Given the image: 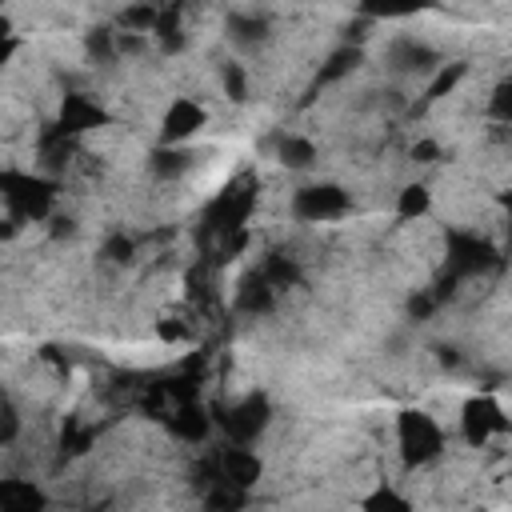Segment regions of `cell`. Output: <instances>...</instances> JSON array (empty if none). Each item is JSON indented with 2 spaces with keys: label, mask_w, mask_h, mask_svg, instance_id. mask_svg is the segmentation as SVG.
<instances>
[{
  "label": "cell",
  "mask_w": 512,
  "mask_h": 512,
  "mask_svg": "<svg viewBox=\"0 0 512 512\" xmlns=\"http://www.w3.org/2000/svg\"><path fill=\"white\" fill-rule=\"evenodd\" d=\"M48 224H52L48 232H52L56 240H64V236H72V232H76V220H72V216H52Z\"/></svg>",
  "instance_id": "1f68e13d"
},
{
  "label": "cell",
  "mask_w": 512,
  "mask_h": 512,
  "mask_svg": "<svg viewBox=\"0 0 512 512\" xmlns=\"http://www.w3.org/2000/svg\"><path fill=\"white\" fill-rule=\"evenodd\" d=\"M464 72H468V64H460V60H456V64H440L436 76H432V84H428V92H424V100H428V104H432V100H444V96L456 88V80H460Z\"/></svg>",
  "instance_id": "d4e9b609"
},
{
  "label": "cell",
  "mask_w": 512,
  "mask_h": 512,
  "mask_svg": "<svg viewBox=\"0 0 512 512\" xmlns=\"http://www.w3.org/2000/svg\"><path fill=\"white\" fill-rule=\"evenodd\" d=\"M232 304H236V312H244V316H268L272 304H276V288L268 284V276H264L260 268H252V272H244V280L236 284Z\"/></svg>",
  "instance_id": "5bb4252c"
},
{
  "label": "cell",
  "mask_w": 512,
  "mask_h": 512,
  "mask_svg": "<svg viewBox=\"0 0 512 512\" xmlns=\"http://www.w3.org/2000/svg\"><path fill=\"white\" fill-rule=\"evenodd\" d=\"M116 24H120V32L156 36V24H160V8H156V4H128V8H120Z\"/></svg>",
  "instance_id": "e0dca14e"
},
{
  "label": "cell",
  "mask_w": 512,
  "mask_h": 512,
  "mask_svg": "<svg viewBox=\"0 0 512 512\" xmlns=\"http://www.w3.org/2000/svg\"><path fill=\"white\" fill-rule=\"evenodd\" d=\"M164 420H168V432H172L176 440H184V444H204V440L212 436V428H216L212 408H204V404H196V400L176 404V412L164 416Z\"/></svg>",
  "instance_id": "4fadbf2b"
},
{
  "label": "cell",
  "mask_w": 512,
  "mask_h": 512,
  "mask_svg": "<svg viewBox=\"0 0 512 512\" xmlns=\"http://www.w3.org/2000/svg\"><path fill=\"white\" fill-rule=\"evenodd\" d=\"M84 52H88V60H96V64H116V60H120L116 28H92V32H84Z\"/></svg>",
  "instance_id": "7402d4cb"
},
{
  "label": "cell",
  "mask_w": 512,
  "mask_h": 512,
  "mask_svg": "<svg viewBox=\"0 0 512 512\" xmlns=\"http://www.w3.org/2000/svg\"><path fill=\"white\" fill-rule=\"evenodd\" d=\"M440 156H444V148H440L436 140H416V144H412V160H416V164H436Z\"/></svg>",
  "instance_id": "4dcf8cb0"
},
{
  "label": "cell",
  "mask_w": 512,
  "mask_h": 512,
  "mask_svg": "<svg viewBox=\"0 0 512 512\" xmlns=\"http://www.w3.org/2000/svg\"><path fill=\"white\" fill-rule=\"evenodd\" d=\"M20 436V412L12 404V396H4V428H0V444L12 448V440Z\"/></svg>",
  "instance_id": "f1b7e54d"
},
{
  "label": "cell",
  "mask_w": 512,
  "mask_h": 512,
  "mask_svg": "<svg viewBox=\"0 0 512 512\" xmlns=\"http://www.w3.org/2000/svg\"><path fill=\"white\" fill-rule=\"evenodd\" d=\"M496 264V248L484 244L480 236H468V232H452L448 240V272L460 280V276H476L484 268Z\"/></svg>",
  "instance_id": "ba28073f"
},
{
  "label": "cell",
  "mask_w": 512,
  "mask_h": 512,
  "mask_svg": "<svg viewBox=\"0 0 512 512\" xmlns=\"http://www.w3.org/2000/svg\"><path fill=\"white\" fill-rule=\"evenodd\" d=\"M188 168H192V152H188V148H168V144H160V148L152 152V172H156L160 180H180Z\"/></svg>",
  "instance_id": "ac0fdd59"
},
{
  "label": "cell",
  "mask_w": 512,
  "mask_h": 512,
  "mask_svg": "<svg viewBox=\"0 0 512 512\" xmlns=\"http://www.w3.org/2000/svg\"><path fill=\"white\" fill-rule=\"evenodd\" d=\"M360 56H364V52H360L356 44H340V48L328 56V64L316 72V84H332V80H344V76H348V72L360 64Z\"/></svg>",
  "instance_id": "ffe728a7"
},
{
  "label": "cell",
  "mask_w": 512,
  "mask_h": 512,
  "mask_svg": "<svg viewBox=\"0 0 512 512\" xmlns=\"http://www.w3.org/2000/svg\"><path fill=\"white\" fill-rule=\"evenodd\" d=\"M396 448H400V456H404L408 468H424V464H432V460L444 456L448 436L436 424V416H428L420 408H404L396 416Z\"/></svg>",
  "instance_id": "6da1fadb"
},
{
  "label": "cell",
  "mask_w": 512,
  "mask_h": 512,
  "mask_svg": "<svg viewBox=\"0 0 512 512\" xmlns=\"http://www.w3.org/2000/svg\"><path fill=\"white\" fill-rule=\"evenodd\" d=\"M100 256H104L108 264H132V256H136V240H132L128 232H112V236L100 244Z\"/></svg>",
  "instance_id": "484cf974"
},
{
  "label": "cell",
  "mask_w": 512,
  "mask_h": 512,
  "mask_svg": "<svg viewBox=\"0 0 512 512\" xmlns=\"http://www.w3.org/2000/svg\"><path fill=\"white\" fill-rule=\"evenodd\" d=\"M384 56L392 72H436L440 68V52L416 36H392Z\"/></svg>",
  "instance_id": "30bf717a"
},
{
  "label": "cell",
  "mask_w": 512,
  "mask_h": 512,
  "mask_svg": "<svg viewBox=\"0 0 512 512\" xmlns=\"http://www.w3.org/2000/svg\"><path fill=\"white\" fill-rule=\"evenodd\" d=\"M212 420H216V428L224 432L228 444L252 448L264 436V428L272 424V400H268V392H248L236 404L212 408Z\"/></svg>",
  "instance_id": "7a4b0ae2"
},
{
  "label": "cell",
  "mask_w": 512,
  "mask_h": 512,
  "mask_svg": "<svg viewBox=\"0 0 512 512\" xmlns=\"http://www.w3.org/2000/svg\"><path fill=\"white\" fill-rule=\"evenodd\" d=\"M220 84H224V96L232 104H244L248 100V72H244L240 60H224L220 64Z\"/></svg>",
  "instance_id": "cb8c5ba5"
},
{
  "label": "cell",
  "mask_w": 512,
  "mask_h": 512,
  "mask_svg": "<svg viewBox=\"0 0 512 512\" xmlns=\"http://www.w3.org/2000/svg\"><path fill=\"white\" fill-rule=\"evenodd\" d=\"M360 512H416V508H412V500H408L404 492H396V488L380 484V488H372V492L364 496Z\"/></svg>",
  "instance_id": "603a6c76"
},
{
  "label": "cell",
  "mask_w": 512,
  "mask_h": 512,
  "mask_svg": "<svg viewBox=\"0 0 512 512\" xmlns=\"http://www.w3.org/2000/svg\"><path fill=\"white\" fill-rule=\"evenodd\" d=\"M352 208V196L332 184V180H320V184H304L292 192V216L304 220V224H328V220H340L344 212Z\"/></svg>",
  "instance_id": "5b68a950"
},
{
  "label": "cell",
  "mask_w": 512,
  "mask_h": 512,
  "mask_svg": "<svg viewBox=\"0 0 512 512\" xmlns=\"http://www.w3.org/2000/svg\"><path fill=\"white\" fill-rule=\"evenodd\" d=\"M224 28L240 52H256L272 40V20H268V12H256V8H232Z\"/></svg>",
  "instance_id": "9c48e42d"
},
{
  "label": "cell",
  "mask_w": 512,
  "mask_h": 512,
  "mask_svg": "<svg viewBox=\"0 0 512 512\" xmlns=\"http://www.w3.org/2000/svg\"><path fill=\"white\" fill-rule=\"evenodd\" d=\"M204 124H208L204 104L192 100V96H176V100L164 108V116H160V144H168V148H184V140H192Z\"/></svg>",
  "instance_id": "52a82bcc"
},
{
  "label": "cell",
  "mask_w": 512,
  "mask_h": 512,
  "mask_svg": "<svg viewBox=\"0 0 512 512\" xmlns=\"http://www.w3.org/2000/svg\"><path fill=\"white\" fill-rule=\"evenodd\" d=\"M0 184H4V204L12 212L8 220H52V208H56V184L52 180L8 168Z\"/></svg>",
  "instance_id": "3957f363"
},
{
  "label": "cell",
  "mask_w": 512,
  "mask_h": 512,
  "mask_svg": "<svg viewBox=\"0 0 512 512\" xmlns=\"http://www.w3.org/2000/svg\"><path fill=\"white\" fill-rule=\"evenodd\" d=\"M216 468H220V484H228V488H236V492H248V488L260 480V472H264L260 456H256L252 448H240V444H228V448L216 456Z\"/></svg>",
  "instance_id": "8fae6325"
},
{
  "label": "cell",
  "mask_w": 512,
  "mask_h": 512,
  "mask_svg": "<svg viewBox=\"0 0 512 512\" xmlns=\"http://www.w3.org/2000/svg\"><path fill=\"white\" fill-rule=\"evenodd\" d=\"M436 308H440V296H436V292H416V296H408V316H412V320H428Z\"/></svg>",
  "instance_id": "83f0119b"
},
{
  "label": "cell",
  "mask_w": 512,
  "mask_h": 512,
  "mask_svg": "<svg viewBox=\"0 0 512 512\" xmlns=\"http://www.w3.org/2000/svg\"><path fill=\"white\" fill-rule=\"evenodd\" d=\"M148 40H152V36H136V32H120V28H116V48H120V56H140V52L148 48Z\"/></svg>",
  "instance_id": "f546056e"
},
{
  "label": "cell",
  "mask_w": 512,
  "mask_h": 512,
  "mask_svg": "<svg viewBox=\"0 0 512 512\" xmlns=\"http://www.w3.org/2000/svg\"><path fill=\"white\" fill-rule=\"evenodd\" d=\"M48 496L32 480H4L0 484V512H44Z\"/></svg>",
  "instance_id": "9a60e30c"
},
{
  "label": "cell",
  "mask_w": 512,
  "mask_h": 512,
  "mask_svg": "<svg viewBox=\"0 0 512 512\" xmlns=\"http://www.w3.org/2000/svg\"><path fill=\"white\" fill-rule=\"evenodd\" d=\"M488 116L500 120V124H512V76L492 88V96H488Z\"/></svg>",
  "instance_id": "4316f807"
},
{
  "label": "cell",
  "mask_w": 512,
  "mask_h": 512,
  "mask_svg": "<svg viewBox=\"0 0 512 512\" xmlns=\"http://www.w3.org/2000/svg\"><path fill=\"white\" fill-rule=\"evenodd\" d=\"M260 272L268 276V284H272L276 292H284V288H296V284H300V264H296L292 256H284V252H272V256L260 264Z\"/></svg>",
  "instance_id": "d6986e66"
},
{
  "label": "cell",
  "mask_w": 512,
  "mask_h": 512,
  "mask_svg": "<svg viewBox=\"0 0 512 512\" xmlns=\"http://www.w3.org/2000/svg\"><path fill=\"white\" fill-rule=\"evenodd\" d=\"M256 204V180L240 176L232 180L212 204H208V228L220 232V236H232V232H244V220Z\"/></svg>",
  "instance_id": "8992f818"
},
{
  "label": "cell",
  "mask_w": 512,
  "mask_h": 512,
  "mask_svg": "<svg viewBox=\"0 0 512 512\" xmlns=\"http://www.w3.org/2000/svg\"><path fill=\"white\" fill-rule=\"evenodd\" d=\"M508 428H512V420L504 416V408H500L496 396L476 392V396H468V400L460 404V440H464L468 448H484L492 436H500V432H508Z\"/></svg>",
  "instance_id": "277c9868"
},
{
  "label": "cell",
  "mask_w": 512,
  "mask_h": 512,
  "mask_svg": "<svg viewBox=\"0 0 512 512\" xmlns=\"http://www.w3.org/2000/svg\"><path fill=\"white\" fill-rule=\"evenodd\" d=\"M500 204H504V208L512 212V192H500Z\"/></svg>",
  "instance_id": "e575fe53"
},
{
  "label": "cell",
  "mask_w": 512,
  "mask_h": 512,
  "mask_svg": "<svg viewBox=\"0 0 512 512\" xmlns=\"http://www.w3.org/2000/svg\"><path fill=\"white\" fill-rule=\"evenodd\" d=\"M156 332H160V340H180V336H184L180 324H156Z\"/></svg>",
  "instance_id": "d6a6232c"
},
{
  "label": "cell",
  "mask_w": 512,
  "mask_h": 512,
  "mask_svg": "<svg viewBox=\"0 0 512 512\" xmlns=\"http://www.w3.org/2000/svg\"><path fill=\"white\" fill-rule=\"evenodd\" d=\"M440 364H448V368H452V364H460V356H456V348H440Z\"/></svg>",
  "instance_id": "836d02e7"
},
{
  "label": "cell",
  "mask_w": 512,
  "mask_h": 512,
  "mask_svg": "<svg viewBox=\"0 0 512 512\" xmlns=\"http://www.w3.org/2000/svg\"><path fill=\"white\" fill-rule=\"evenodd\" d=\"M100 124H108V112H104L96 100H88L84 92H68V96L60 100V116H56V128H60L64 136H76V132L100 128Z\"/></svg>",
  "instance_id": "7c38bea8"
},
{
  "label": "cell",
  "mask_w": 512,
  "mask_h": 512,
  "mask_svg": "<svg viewBox=\"0 0 512 512\" xmlns=\"http://www.w3.org/2000/svg\"><path fill=\"white\" fill-rule=\"evenodd\" d=\"M276 160H280L284 168H292V172H308V168L320 160V152H316V144H312L308 136L288 132V136L276 140Z\"/></svg>",
  "instance_id": "2e32d148"
},
{
  "label": "cell",
  "mask_w": 512,
  "mask_h": 512,
  "mask_svg": "<svg viewBox=\"0 0 512 512\" xmlns=\"http://www.w3.org/2000/svg\"><path fill=\"white\" fill-rule=\"evenodd\" d=\"M428 208H432L428 184H404V188L396 192V216H400V220H420Z\"/></svg>",
  "instance_id": "44dd1931"
}]
</instances>
